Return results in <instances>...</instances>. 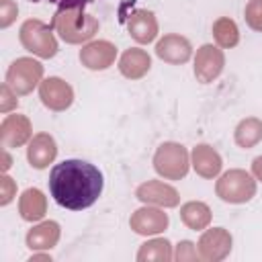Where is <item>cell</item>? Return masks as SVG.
<instances>
[{
    "label": "cell",
    "mask_w": 262,
    "mask_h": 262,
    "mask_svg": "<svg viewBox=\"0 0 262 262\" xmlns=\"http://www.w3.org/2000/svg\"><path fill=\"white\" fill-rule=\"evenodd\" d=\"M104 186L102 172L84 160H63L49 172V192L53 201L70 211L92 207Z\"/></svg>",
    "instance_id": "cell-1"
},
{
    "label": "cell",
    "mask_w": 262,
    "mask_h": 262,
    "mask_svg": "<svg viewBox=\"0 0 262 262\" xmlns=\"http://www.w3.org/2000/svg\"><path fill=\"white\" fill-rule=\"evenodd\" d=\"M156 168L158 172L170 176V178H178L186 172V154L182 149V145H174V143H166L160 147V151L156 154Z\"/></svg>",
    "instance_id": "cell-2"
},
{
    "label": "cell",
    "mask_w": 262,
    "mask_h": 262,
    "mask_svg": "<svg viewBox=\"0 0 262 262\" xmlns=\"http://www.w3.org/2000/svg\"><path fill=\"white\" fill-rule=\"evenodd\" d=\"M23 43L31 51H35V53H39L43 57H49V55L55 53V41H53L51 33L41 23H33V20L25 23V27H23Z\"/></svg>",
    "instance_id": "cell-3"
},
{
    "label": "cell",
    "mask_w": 262,
    "mask_h": 262,
    "mask_svg": "<svg viewBox=\"0 0 262 262\" xmlns=\"http://www.w3.org/2000/svg\"><path fill=\"white\" fill-rule=\"evenodd\" d=\"M254 192V184L244 172H229L219 182V194L225 201H246Z\"/></svg>",
    "instance_id": "cell-4"
},
{
    "label": "cell",
    "mask_w": 262,
    "mask_h": 262,
    "mask_svg": "<svg viewBox=\"0 0 262 262\" xmlns=\"http://www.w3.org/2000/svg\"><path fill=\"white\" fill-rule=\"evenodd\" d=\"M41 76V66L31 59H18L12 63L8 72V82L18 90V92H29L31 86H35V80Z\"/></svg>",
    "instance_id": "cell-5"
},
{
    "label": "cell",
    "mask_w": 262,
    "mask_h": 262,
    "mask_svg": "<svg viewBox=\"0 0 262 262\" xmlns=\"http://www.w3.org/2000/svg\"><path fill=\"white\" fill-rule=\"evenodd\" d=\"M41 98L51 108H66L72 102V90L59 78H49L41 86Z\"/></svg>",
    "instance_id": "cell-6"
},
{
    "label": "cell",
    "mask_w": 262,
    "mask_h": 262,
    "mask_svg": "<svg viewBox=\"0 0 262 262\" xmlns=\"http://www.w3.org/2000/svg\"><path fill=\"white\" fill-rule=\"evenodd\" d=\"M221 70V53L215 51L213 47H203V51L199 53L196 59V74L203 82H209L211 78H215Z\"/></svg>",
    "instance_id": "cell-7"
},
{
    "label": "cell",
    "mask_w": 262,
    "mask_h": 262,
    "mask_svg": "<svg viewBox=\"0 0 262 262\" xmlns=\"http://www.w3.org/2000/svg\"><path fill=\"white\" fill-rule=\"evenodd\" d=\"M158 55L168 61H184L190 55V47L180 37H168L158 43Z\"/></svg>",
    "instance_id": "cell-8"
},
{
    "label": "cell",
    "mask_w": 262,
    "mask_h": 262,
    "mask_svg": "<svg viewBox=\"0 0 262 262\" xmlns=\"http://www.w3.org/2000/svg\"><path fill=\"white\" fill-rule=\"evenodd\" d=\"M55 156V145L49 137L41 135L35 139V143H31V149H29V160L35 168H43L47 166V162H51Z\"/></svg>",
    "instance_id": "cell-9"
},
{
    "label": "cell",
    "mask_w": 262,
    "mask_h": 262,
    "mask_svg": "<svg viewBox=\"0 0 262 262\" xmlns=\"http://www.w3.org/2000/svg\"><path fill=\"white\" fill-rule=\"evenodd\" d=\"M129 31L133 33V37L137 41H151L156 35V23L151 18L149 12H137L133 16V20L129 23Z\"/></svg>",
    "instance_id": "cell-10"
},
{
    "label": "cell",
    "mask_w": 262,
    "mask_h": 262,
    "mask_svg": "<svg viewBox=\"0 0 262 262\" xmlns=\"http://www.w3.org/2000/svg\"><path fill=\"white\" fill-rule=\"evenodd\" d=\"M102 47H104V43H94V45H88V47L84 49L82 59L88 63V68H94V70H96V68H106V66L111 63L115 49H113L111 45H106V49L100 51Z\"/></svg>",
    "instance_id": "cell-11"
},
{
    "label": "cell",
    "mask_w": 262,
    "mask_h": 262,
    "mask_svg": "<svg viewBox=\"0 0 262 262\" xmlns=\"http://www.w3.org/2000/svg\"><path fill=\"white\" fill-rule=\"evenodd\" d=\"M147 68H149L147 55L141 53V51H135V49H133V51H127V53L123 55V59H121V70H123L125 76L137 78V76H141Z\"/></svg>",
    "instance_id": "cell-12"
},
{
    "label": "cell",
    "mask_w": 262,
    "mask_h": 262,
    "mask_svg": "<svg viewBox=\"0 0 262 262\" xmlns=\"http://www.w3.org/2000/svg\"><path fill=\"white\" fill-rule=\"evenodd\" d=\"M219 158L215 151H211L207 145H201L194 149V168L205 174V176H213L219 170Z\"/></svg>",
    "instance_id": "cell-13"
},
{
    "label": "cell",
    "mask_w": 262,
    "mask_h": 262,
    "mask_svg": "<svg viewBox=\"0 0 262 262\" xmlns=\"http://www.w3.org/2000/svg\"><path fill=\"white\" fill-rule=\"evenodd\" d=\"M246 16H248V23L254 27V29H262V0H254L250 6H248V12H246Z\"/></svg>",
    "instance_id": "cell-14"
},
{
    "label": "cell",
    "mask_w": 262,
    "mask_h": 262,
    "mask_svg": "<svg viewBox=\"0 0 262 262\" xmlns=\"http://www.w3.org/2000/svg\"><path fill=\"white\" fill-rule=\"evenodd\" d=\"M51 2H57L61 10H70V8H80L86 0H51Z\"/></svg>",
    "instance_id": "cell-15"
},
{
    "label": "cell",
    "mask_w": 262,
    "mask_h": 262,
    "mask_svg": "<svg viewBox=\"0 0 262 262\" xmlns=\"http://www.w3.org/2000/svg\"><path fill=\"white\" fill-rule=\"evenodd\" d=\"M254 172H256V174L262 178V158H258V160L254 162Z\"/></svg>",
    "instance_id": "cell-16"
}]
</instances>
